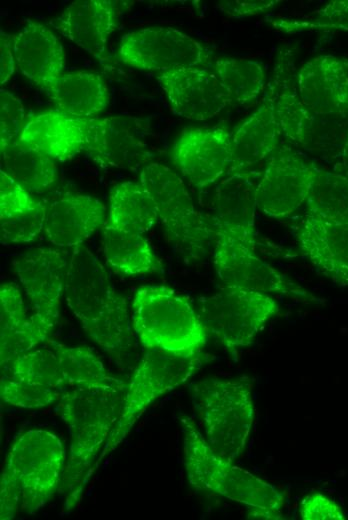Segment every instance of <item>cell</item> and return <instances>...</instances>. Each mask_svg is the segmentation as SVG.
I'll return each instance as SVG.
<instances>
[{
    "label": "cell",
    "instance_id": "1",
    "mask_svg": "<svg viewBox=\"0 0 348 520\" xmlns=\"http://www.w3.org/2000/svg\"><path fill=\"white\" fill-rule=\"evenodd\" d=\"M64 296L85 333L117 365H126L133 349L127 300L115 290L104 265L83 244L70 254Z\"/></svg>",
    "mask_w": 348,
    "mask_h": 520
},
{
    "label": "cell",
    "instance_id": "2",
    "mask_svg": "<svg viewBox=\"0 0 348 520\" xmlns=\"http://www.w3.org/2000/svg\"><path fill=\"white\" fill-rule=\"evenodd\" d=\"M126 388H67L58 401L59 415L70 435L69 453L61 483L67 511L73 509L81 499L90 471L118 419Z\"/></svg>",
    "mask_w": 348,
    "mask_h": 520
},
{
    "label": "cell",
    "instance_id": "3",
    "mask_svg": "<svg viewBox=\"0 0 348 520\" xmlns=\"http://www.w3.org/2000/svg\"><path fill=\"white\" fill-rule=\"evenodd\" d=\"M63 442L53 433L31 429L14 440L0 479V518L32 514L46 505L62 483L66 466Z\"/></svg>",
    "mask_w": 348,
    "mask_h": 520
},
{
    "label": "cell",
    "instance_id": "4",
    "mask_svg": "<svg viewBox=\"0 0 348 520\" xmlns=\"http://www.w3.org/2000/svg\"><path fill=\"white\" fill-rule=\"evenodd\" d=\"M189 484L247 506L249 519H282L284 497L272 484L217 454L189 416L180 418Z\"/></svg>",
    "mask_w": 348,
    "mask_h": 520
},
{
    "label": "cell",
    "instance_id": "5",
    "mask_svg": "<svg viewBox=\"0 0 348 520\" xmlns=\"http://www.w3.org/2000/svg\"><path fill=\"white\" fill-rule=\"evenodd\" d=\"M133 331L145 349L200 353L209 335L191 303L163 285L139 287L131 304Z\"/></svg>",
    "mask_w": 348,
    "mask_h": 520
},
{
    "label": "cell",
    "instance_id": "6",
    "mask_svg": "<svg viewBox=\"0 0 348 520\" xmlns=\"http://www.w3.org/2000/svg\"><path fill=\"white\" fill-rule=\"evenodd\" d=\"M253 384L244 377L204 379L190 387L194 409L209 446L234 461L246 446L253 421Z\"/></svg>",
    "mask_w": 348,
    "mask_h": 520
},
{
    "label": "cell",
    "instance_id": "7",
    "mask_svg": "<svg viewBox=\"0 0 348 520\" xmlns=\"http://www.w3.org/2000/svg\"><path fill=\"white\" fill-rule=\"evenodd\" d=\"M205 362V355H181L160 349H146L127 384L122 409L90 477L100 463L128 435L146 408L157 398L190 379Z\"/></svg>",
    "mask_w": 348,
    "mask_h": 520
},
{
    "label": "cell",
    "instance_id": "8",
    "mask_svg": "<svg viewBox=\"0 0 348 520\" xmlns=\"http://www.w3.org/2000/svg\"><path fill=\"white\" fill-rule=\"evenodd\" d=\"M139 182L174 245L187 258H202L213 242V229L195 208L183 180L169 167L154 162L141 169Z\"/></svg>",
    "mask_w": 348,
    "mask_h": 520
},
{
    "label": "cell",
    "instance_id": "9",
    "mask_svg": "<svg viewBox=\"0 0 348 520\" xmlns=\"http://www.w3.org/2000/svg\"><path fill=\"white\" fill-rule=\"evenodd\" d=\"M280 306L266 293L225 286L200 301L198 314L209 337L229 351L250 345Z\"/></svg>",
    "mask_w": 348,
    "mask_h": 520
},
{
    "label": "cell",
    "instance_id": "10",
    "mask_svg": "<svg viewBox=\"0 0 348 520\" xmlns=\"http://www.w3.org/2000/svg\"><path fill=\"white\" fill-rule=\"evenodd\" d=\"M291 54L279 51L269 84L272 87L280 132L292 143L309 151H326L344 145L347 117L321 116L301 102L292 78Z\"/></svg>",
    "mask_w": 348,
    "mask_h": 520
},
{
    "label": "cell",
    "instance_id": "11",
    "mask_svg": "<svg viewBox=\"0 0 348 520\" xmlns=\"http://www.w3.org/2000/svg\"><path fill=\"white\" fill-rule=\"evenodd\" d=\"M69 257L66 251L40 247L12 261L14 272L30 301V319L41 343L48 340L60 317Z\"/></svg>",
    "mask_w": 348,
    "mask_h": 520
},
{
    "label": "cell",
    "instance_id": "12",
    "mask_svg": "<svg viewBox=\"0 0 348 520\" xmlns=\"http://www.w3.org/2000/svg\"><path fill=\"white\" fill-rule=\"evenodd\" d=\"M213 243L215 270L225 286L282 295L306 303L323 302L262 260L255 250L223 231L213 229Z\"/></svg>",
    "mask_w": 348,
    "mask_h": 520
},
{
    "label": "cell",
    "instance_id": "13",
    "mask_svg": "<svg viewBox=\"0 0 348 520\" xmlns=\"http://www.w3.org/2000/svg\"><path fill=\"white\" fill-rule=\"evenodd\" d=\"M116 58L137 69L159 72L212 64L210 51L199 41L166 26L126 33L120 40Z\"/></svg>",
    "mask_w": 348,
    "mask_h": 520
},
{
    "label": "cell",
    "instance_id": "14",
    "mask_svg": "<svg viewBox=\"0 0 348 520\" xmlns=\"http://www.w3.org/2000/svg\"><path fill=\"white\" fill-rule=\"evenodd\" d=\"M320 170L294 152L273 155L256 182L257 209L271 218L291 215L307 202Z\"/></svg>",
    "mask_w": 348,
    "mask_h": 520
},
{
    "label": "cell",
    "instance_id": "15",
    "mask_svg": "<svg viewBox=\"0 0 348 520\" xmlns=\"http://www.w3.org/2000/svg\"><path fill=\"white\" fill-rule=\"evenodd\" d=\"M232 133L224 126L185 130L172 147L174 166L196 188L214 184L230 169Z\"/></svg>",
    "mask_w": 348,
    "mask_h": 520
},
{
    "label": "cell",
    "instance_id": "16",
    "mask_svg": "<svg viewBox=\"0 0 348 520\" xmlns=\"http://www.w3.org/2000/svg\"><path fill=\"white\" fill-rule=\"evenodd\" d=\"M157 80L171 111L189 120L211 119L232 104L225 87L209 68L188 67L159 72Z\"/></svg>",
    "mask_w": 348,
    "mask_h": 520
},
{
    "label": "cell",
    "instance_id": "17",
    "mask_svg": "<svg viewBox=\"0 0 348 520\" xmlns=\"http://www.w3.org/2000/svg\"><path fill=\"white\" fill-rule=\"evenodd\" d=\"M146 132L145 124L136 117L94 118L85 152L101 167L136 170L152 158Z\"/></svg>",
    "mask_w": 348,
    "mask_h": 520
},
{
    "label": "cell",
    "instance_id": "18",
    "mask_svg": "<svg viewBox=\"0 0 348 520\" xmlns=\"http://www.w3.org/2000/svg\"><path fill=\"white\" fill-rule=\"evenodd\" d=\"M297 92L303 105L321 116L348 117V61L319 55L297 73Z\"/></svg>",
    "mask_w": 348,
    "mask_h": 520
},
{
    "label": "cell",
    "instance_id": "19",
    "mask_svg": "<svg viewBox=\"0 0 348 520\" xmlns=\"http://www.w3.org/2000/svg\"><path fill=\"white\" fill-rule=\"evenodd\" d=\"M281 134L274 96L268 83L258 109L232 133V159L228 174H244L257 179L270 160Z\"/></svg>",
    "mask_w": 348,
    "mask_h": 520
},
{
    "label": "cell",
    "instance_id": "20",
    "mask_svg": "<svg viewBox=\"0 0 348 520\" xmlns=\"http://www.w3.org/2000/svg\"><path fill=\"white\" fill-rule=\"evenodd\" d=\"M106 207L90 195L66 192L45 204L44 233L59 247H76L106 222Z\"/></svg>",
    "mask_w": 348,
    "mask_h": 520
},
{
    "label": "cell",
    "instance_id": "21",
    "mask_svg": "<svg viewBox=\"0 0 348 520\" xmlns=\"http://www.w3.org/2000/svg\"><path fill=\"white\" fill-rule=\"evenodd\" d=\"M93 119L60 110L43 111L25 123L18 141L52 159L67 161L85 151Z\"/></svg>",
    "mask_w": 348,
    "mask_h": 520
},
{
    "label": "cell",
    "instance_id": "22",
    "mask_svg": "<svg viewBox=\"0 0 348 520\" xmlns=\"http://www.w3.org/2000/svg\"><path fill=\"white\" fill-rule=\"evenodd\" d=\"M301 253L334 283L348 287V223L307 215L296 228Z\"/></svg>",
    "mask_w": 348,
    "mask_h": 520
},
{
    "label": "cell",
    "instance_id": "23",
    "mask_svg": "<svg viewBox=\"0 0 348 520\" xmlns=\"http://www.w3.org/2000/svg\"><path fill=\"white\" fill-rule=\"evenodd\" d=\"M255 178L244 174H228L215 188L211 220L213 229H218L252 250L255 239Z\"/></svg>",
    "mask_w": 348,
    "mask_h": 520
},
{
    "label": "cell",
    "instance_id": "24",
    "mask_svg": "<svg viewBox=\"0 0 348 520\" xmlns=\"http://www.w3.org/2000/svg\"><path fill=\"white\" fill-rule=\"evenodd\" d=\"M49 24L102 65L108 61L107 41L116 25L112 1H74Z\"/></svg>",
    "mask_w": 348,
    "mask_h": 520
},
{
    "label": "cell",
    "instance_id": "25",
    "mask_svg": "<svg viewBox=\"0 0 348 520\" xmlns=\"http://www.w3.org/2000/svg\"><path fill=\"white\" fill-rule=\"evenodd\" d=\"M12 36L16 65L33 84L46 90L63 75L65 52L49 28L28 21Z\"/></svg>",
    "mask_w": 348,
    "mask_h": 520
},
{
    "label": "cell",
    "instance_id": "26",
    "mask_svg": "<svg viewBox=\"0 0 348 520\" xmlns=\"http://www.w3.org/2000/svg\"><path fill=\"white\" fill-rule=\"evenodd\" d=\"M45 203L0 170V235L5 243H28L44 229Z\"/></svg>",
    "mask_w": 348,
    "mask_h": 520
},
{
    "label": "cell",
    "instance_id": "27",
    "mask_svg": "<svg viewBox=\"0 0 348 520\" xmlns=\"http://www.w3.org/2000/svg\"><path fill=\"white\" fill-rule=\"evenodd\" d=\"M45 92L58 110L79 118L91 119L109 104L106 82L95 72L63 74Z\"/></svg>",
    "mask_w": 348,
    "mask_h": 520
},
{
    "label": "cell",
    "instance_id": "28",
    "mask_svg": "<svg viewBox=\"0 0 348 520\" xmlns=\"http://www.w3.org/2000/svg\"><path fill=\"white\" fill-rule=\"evenodd\" d=\"M41 344L27 316L19 288L14 283L0 287V362L5 371L20 354Z\"/></svg>",
    "mask_w": 348,
    "mask_h": 520
},
{
    "label": "cell",
    "instance_id": "29",
    "mask_svg": "<svg viewBox=\"0 0 348 520\" xmlns=\"http://www.w3.org/2000/svg\"><path fill=\"white\" fill-rule=\"evenodd\" d=\"M102 230L105 260L116 273L134 276L163 271L160 259L142 234L104 227Z\"/></svg>",
    "mask_w": 348,
    "mask_h": 520
},
{
    "label": "cell",
    "instance_id": "30",
    "mask_svg": "<svg viewBox=\"0 0 348 520\" xmlns=\"http://www.w3.org/2000/svg\"><path fill=\"white\" fill-rule=\"evenodd\" d=\"M104 228L143 234L158 220L153 200L140 182H122L110 191Z\"/></svg>",
    "mask_w": 348,
    "mask_h": 520
},
{
    "label": "cell",
    "instance_id": "31",
    "mask_svg": "<svg viewBox=\"0 0 348 520\" xmlns=\"http://www.w3.org/2000/svg\"><path fill=\"white\" fill-rule=\"evenodd\" d=\"M49 344L57 356L68 388L114 390L127 386L109 375L100 359L88 348L67 346L52 340Z\"/></svg>",
    "mask_w": 348,
    "mask_h": 520
},
{
    "label": "cell",
    "instance_id": "32",
    "mask_svg": "<svg viewBox=\"0 0 348 520\" xmlns=\"http://www.w3.org/2000/svg\"><path fill=\"white\" fill-rule=\"evenodd\" d=\"M1 159V169L30 192L45 191L57 179L53 159L18 140L1 149Z\"/></svg>",
    "mask_w": 348,
    "mask_h": 520
},
{
    "label": "cell",
    "instance_id": "33",
    "mask_svg": "<svg viewBox=\"0 0 348 520\" xmlns=\"http://www.w3.org/2000/svg\"><path fill=\"white\" fill-rule=\"evenodd\" d=\"M210 66L231 97L232 103L238 105L254 102L267 84L266 68L259 61L218 58Z\"/></svg>",
    "mask_w": 348,
    "mask_h": 520
},
{
    "label": "cell",
    "instance_id": "34",
    "mask_svg": "<svg viewBox=\"0 0 348 520\" xmlns=\"http://www.w3.org/2000/svg\"><path fill=\"white\" fill-rule=\"evenodd\" d=\"M306 206L307 215L348 223V178L336 171L320 170Z\"/></svg>",
    "mask_w": 348,
    "mask_h": 520
},
{
    "label": "cell",
    "instance_id": "35",
    "mask_svg": "<svg viewBox=\"0 0 348 520\" xmlns=\"http://www.w3.org/2000/svg\"><path fill=\"white\" fill-rule=\"evenodd\" d=\"M9 372L14 380L56 389H67L57 356L52 349L30 350L16 357L11 365L2 371Z\"/></svg>",
    "mask_w": 348,
    "mask_h": 520
},
{
    "label": "cell",
    "instance_id": "36",
    "mask_svg": "<svg viewBox=\"0 0 348 520\" xmlns=\"http://www.w3.org/2000/svg\"><path fill=\"white\" fill-rule=\"evenodd\" d=\"M275 27L287 33L304 31H348V0L327 3L300 19H277Z\"/></svg>",
    "mask_w": 348,
    "mask_h": 520
},
{
    "label": "cell",
    "instance_id": "37",
    "mask_svg": "<svg viewBox=\"0 0 348 520\" xmlns=\"http://www.w3.org/2000/svg\"><path fill=\"white\" fill-rule=\"evenodd\" d=\"M66 389L35 385L9 377L1 378L2 401L21 408H41L58 402Z\"/></svg>",
    "mask_w": 348,
    "mask_h": 520
},
{
    "label": "cell",
    "instance_id": "38",
    "mask_svg": "<svg viewBox=\"0 0 348 520\" xmlns=\"http://www.w3.org/2000/svg\"><path fill=\"white\" fill-rule=\"evenodd\" d=\"M22 101L6 89H0V146L4 149L17 141L24 127Z\"/></svg>",
    "mask_w": 348,
    "mask_h": 520
},
{
    "label": "cell",
    "instance_id": "39",
    "mask_svg": "<svg viewBox=\"0 0 348 520\" xmlns=\"http://www.w3.org/2000/svg\"><path fill=\"white\" fill-rule=\"evenodd\" d=\"M299 518L303 520H344L346 515L341 506L321 493L304 497L299 505Z\"/></svg>",
    "mask_w": 348,
    "mask_h": 520
},
{
    "label": "cell",
    "instance_id": "40",
    "mask_svg": "<svg viewBox=\"0 0 348 520\" xmlns=\"http://www.w3.org/2000/svg\"><path fill=\"white\" fill-rule=\"evenodd\" d=\"M279 2L280 1L277 0L222 1L217 5V7L229 17L242 18L265 13L271 10Z\"/></svg>",
    "mask_w": 348,
    "mask_h": 520
},
{
    "label": "cell",
    "instance_id": "41",
    "mask_svg": "<svg viewBox=\"0 0 348 520\" xmlns=\"http://www.w3.org/2000/svg\"><path fill=\"white\" fill-rule=\"evenodd\" d=\"M16 60L13 36L0 30V83L5 84L14 74Z\"/></svg>",
    "mask_w": 348,
    "mask_h": 520
},
{
    "label": "cell",
    "instance_id": "42",
    "mask_svg": "<svg viewBox=\"0 0 348 520\" xmlns=\"http://www.w3.org/2000/svg\"><path fill=\"white\" fill-rule=\"evenodd\" d=\"M340 158L341 161L335 171L343 174L348 178V136L342 147Z\"/></svg>",
    "mask_w": 348,
    "mask_h": 520
}]
</instances>
